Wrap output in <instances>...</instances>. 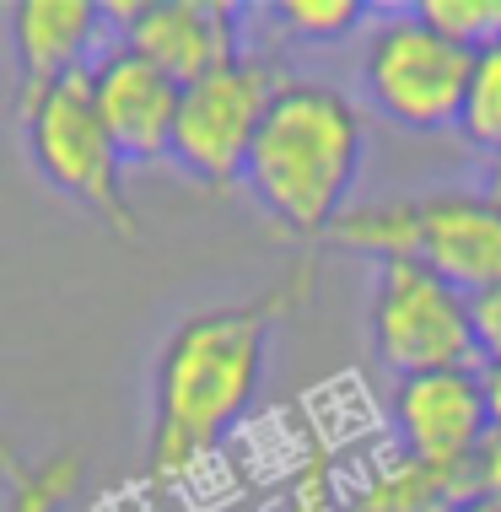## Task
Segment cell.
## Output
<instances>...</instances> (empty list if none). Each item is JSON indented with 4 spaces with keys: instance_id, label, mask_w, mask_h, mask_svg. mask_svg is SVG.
<instances>
[{
    "instance_id": "cell-8",
    "label": "cell",
    "mask_w": 501,
    "mask_h": 512,
    "mask_svg": "<svg viewBox=\"0 0 501 512\" xmlns=\"http://www.w3.org/2000/svg\"><path fill=\"white\" fill-rule=\"evenodd\" d=\"M6 33L17 60V103L92 76V65L119 44L103 0H17Z\"/></svg>"
},
{
    "instance_id": "cell-17",
    "label": "cell",
    "mask_w": 501,
    "mask_h": 512,
    "mask_svg": "<svg viewBox=\"0 0 501 512\" xmlns=\"http://www.w3.org/2000/svg\"><path fill=\"white\" fill-rule=\"evenodd\" d=\"M415 17L469 54L485 44H501V0H421Z\"/></svg>"
},
{
    "instance_id": "cell-7",
    "label": "cell",
    "mask_w": 501,
    "mask_h": 512,
    "mask_svg": "<svg viewBox=\"0 0 501 512\" xmlns=\"http://www.w3.org/2000/svg\"><path fill=\"white\" fill-rule=\"evenodd\" d=\"M103 11L119 44L173 76L178 87H194L248 54L238 6L221 0H103Z\"/></svg>"
},
{
    "instance_id": "cell-9",
    "label": "cell",
    "mask_w": 501,
    "mask_h": 512,
    "mask_svg": "<svg viewBox=\"0 0 501 512\" xmlns=\"http://www.w3.org/2000/svg\"><path fill=\"white\" fill-rule=\"evenodd\" d=\"M92 108L103 119V130L114 135L124 168H146V162H167L173 151V124H178V87L173 76H162L151 60L135 49L114 44L87 76Z\"/></svg>"
},
{
    "instance_id": "cell-18",
    "label": "cell",
    "mask_w": 501,
    "mask_h": 512,
    "mask_svg": "<svg viewBox=\"0 0 501 512\" xmlns=\"http://www.w3.org/2000/svg\"><path fill=\"white\" fill-rule=\"evenodd\" d=\"M469 313H475V351L485 367H501V286L469 297Z\"/></svg>"
},
{
    "instance_id": "cell-21",
    "label": "cell",
    "mask_w": 501,
    "mask_h": 512,
    "mask_svg": "<svg viewBox=\"0 0 501 512\" xmlns=\"http://www.w3.org/2000/svg\"><path fill=\"white\" fill-rule=\"evenodd\" d=\"M485 378V405H491V432L501 437V367H480Z\"/></svg>"
},
{
    "instance_id": "cell-16",
    "label": "cell",
    "mask_w": 501,
    "mask_h": 512,
    "mask_svg": "<svg viewBox=\"0 0 501 512\" xmlns=\"http://www.w3.org/2000/svg\"><path fill=\"white\" fill-rule=\"evenodd\" d=\"M270 17L291 38H308V44H340V38H351L356 27L367 22V6H361V0H281Z\"/></svg>"
},
{
    "instance_id": "cell-3",
    "label": "cell",
    "mask_w": 501,
    "mask_h": 512,
    "mask_svg": "<svg viewBox=\"0 0 501 512\" xmlns=\"http://www.w3.org/2000/svg\"><path fill=\"white\" fill-rule=\"evenodd\" d=\"M22 130H27V157H33L44 184H54L65 200H76L97 221H108L119 238H141V221H135L130 195H124V157L114 135L103 130V119H97L87 76L22 103Z\"/></svg>"
},
{
    "instance_id": "cell-20",
    "label": "cell",
    "mask_w": 501,
    "mask_h": 512,
    "mask_svg": "<svg viewBox=\"0 0 501 512\" xmlns=\"http://www.w3.org/2000/svg\"><path fill=\"white\" fill-rule=\"evenodd\" d=\"M291 512H340V507L329 502L324 480H318V475H308V480H302V491H297V502H291Z\"/></svg>"
},
{
    "instance_id": "cell-13",
    "label": "cell",
    "mask_w": 501,
    "mask_h": 512,
    "mask_svg": "<svg viewBox=\"0 0 501 512\" xmlns=\"http://www.w3.org/2000/svg\"><path fill=\"white\" fill-rule=\"evenodd\" d=\"M324 243L345 254H367L378 265L415 259V195H383V200H351L340 221L324 232Z\"/></svg>"
},
{
    "instance_id": "cell-15",
    "label": "cell",
    "mask_w": 501,
    "mask_h": 512,
    "mask_svg": "<svg viewBox=\"0 0 501 512\" xmlns=\"http://www.w3.org/2000/svg\"><path fill=\"white\" fill-rule=\"evenodd\" d=\"M458 135H464L475 151H485V157L501 151V44L475 49L464 108H458Z\"/></svg>"
},
{
    "instance_id": "cell-24",
    "label": "cell",
    "mask_w": 501,
    "mask_h": 512,
    "mask_svg": "<svg viewBox=\"0 0 501 512\" xmlns=\"http://www.w3.org/2000/svg\"><path fill=\"white\" fill-rule=\"evenodd\" d=\"M458 512H496V507H491V502H480V496H475V502H464Z\"/></svg>"
},
{
    "instance_id": "cell-22",
    "label": "cell",
    "mask_w": 501,
    "mask_h": 512,
    "mask_svg": "<svg viewBox=\"0 0 501 512\" xmlns=\"http://www.w3.org/2000/svg\"><path fill=\"white\" fill-rule=\"evenodd\" d=\"M480 189H485V200L501 211V151H496V157H485V184Z\"/></svg>"
},
{
    "instance_id": "cell-5",
    "label": "cell",
    "mask_w": 501,
    "mask_h": 512,
    "mask_svg": "<svg viewBox=\"0 0 501 512\" xmlns=\"http://www.w3.org/2000/svg\"><path fill=\"white\" fill-rule=\"evenodd\" d=\"M469 65L475 54L426 27L415 11H399L372 27L367 54H361V87L367 103L399 130H458Z\"/></svg>"
},
{
    "instance_id": "cell-11",
    "label": "cell",
    "mask_w": 501,
    "mask_h": 512,
    "mask_svg": "<svg viewBox=\"0 0 501 512\" xmlns=\"http://www.w3.org/2000/svg\"><path fill=\"white\" fill-rule=\"evenodd\" d=\"M394 426L415 459H475L491 442V405H485L480 367H442L394 383Z\"/></svg>"
},
{
    "instance_id": "cell-12",
    "label": "cell",
    "mask_w": 501,
    "mask_h": 512,
    "mask_svg": "<svg viewBox=\"0 0 501 512\" xmlns=\"http://www.w3.org/2000/svg\"><path fill=\"white\" fill-rule=\"evenodd\" d=\"M464 502H475V459L399 453L356 491L351 512H458Z\"/></svg>"
},
{
    "instance_id": "cell-1",
    "label": "cell",
    "mask_w": 501,
    "mask_h": 512,
    "mask_svg": "<svg viewBox=\"0 0 501 512\" xmlns=\"http://www.w3.org/2000/svg\"><path fill=\"white\" fill-rule=\"evenodd\" d=\"M308 292H313V265L302 259L270 292L189 313L167 335L157 372H151V442H146V469L157 486L184 480L194 464H205L232 437V426L248 415L264 383L270 335L308 302Z\"/></svg>"
},
{
    "instance_id": "cell-2",
    "label": "cell",
    "mask_w": 501,
    "mask_h": 512,
    "mask_svg": "<svg viewBox=\"0 0 501 512\" xmlns=\"http://www.w3.org/2000/svg\"><path fill=\"white\" fill-rule=\"evenodd\" d=\"M367 124L329 81H281L259 141L248 151L243 189L286 238H324L351 205Z\"/></svg>"
},
{
    "instance_id": "cell-14",
    "label": "cell",
    "mask_w": 501,
    "mask_h": 512,
    "mask_svg": "<svg viewBox=\"0 0 501 512\" xmlns=\"http://www.w3.org/2000/svg\"><path fill=\"white\" fill-rule=\"evenodd\" d=\"M87 486V459L76 448H54L44 459H33L11 475V496L6 512H65Z\"/></svg>"
},
{
    "instance_id": "cell-4",
    "label": "cell",
    "mask_w": 501,
    "mask_h": 512,
    "mask_svg": "<svg viewBox=\"0 0 501 512\" xmlns=\"http://www.w3.org/2000/svg\"><path fill=\"white\" fill-rule=\"evenodd\" d=\"M367 335L372 356L394 372V378H421L442 367H475V313L469 297L431 275L415 259L378 265L367 302Z\"/></svg>"
},
{
    "instance_id": "cell-19",
    "label": "cell",
    "mask_w": 501,
    "mask_h": 512,
    "mask_svg": "<svg viewBox=\"0 0 501 512\" xmlns=\"http://www.w3.org/2000/svg\"><path fill=\"white\" fill-rule=\"evenodd\" d=\"M475 496L501 512V437H496V432H491V442L475 453Z\"/></svg>"
},
{
    "instance_id": "cell-23",
    "label": "cell",
    "mask_w": 501,
    "mask_h": 512,
    "mask_svg": "<svg viewBox=\"0 0 501 512\" xmlns=\"http://www.w3.org/2000/svg\"><path fill=\"white\" fill-rule=\"evenodd\" d=\"M0 469H6V475H17V469H22V459H17V448H11L6 437H0Z\"/></svg>"
},
{
    "instance_id": "cell-6",
    "label": "cell",
    "mask_w": 501,
    "mask_h": 512,
    "mask_svg": "<svg viewBox=\"0 0 501 512\" xmlns=\"http://www.w3.org/2000/svg\"><path fill=\"white\" fill-rule=\"evenodd\" d=\"M281 71L259 54H243L227 71L194 81L178 98V124H173V151L167 162H178V173H189L194 184L227 189L243 184L248 151L259 141V124L270 114L275 92H281Z\"/></svg>"
},
{
    "instance_id": "cell-10",
    "label": "cell",
    "mask_w": 501,
    "mask_h": 512,
    "mask_svg": "<svg viewBox=\"0 0 501 512\" xmlns=\"http://www.w3.org/2000/svg\"><path fill=\"white\" fill-rule=\"evenodd\" d=\"M415 265L442 275L464 297L501 286V211L485 200V189L415 195Z\"/></svg>"
}]
</instances>
